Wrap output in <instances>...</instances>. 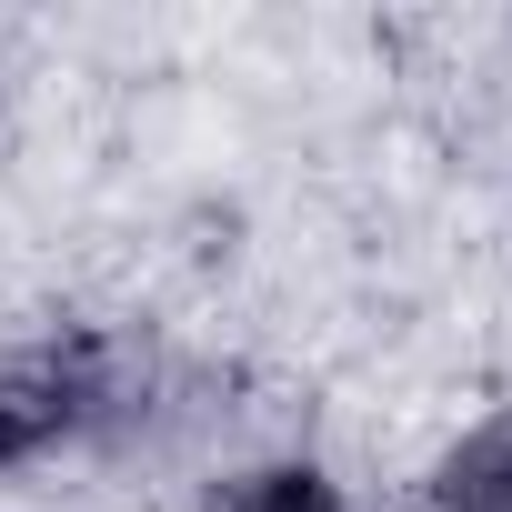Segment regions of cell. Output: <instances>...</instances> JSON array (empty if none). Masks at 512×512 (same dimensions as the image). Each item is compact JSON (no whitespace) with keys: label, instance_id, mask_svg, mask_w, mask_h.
Returning a JSON list of instances; mask_svg holds the SVG:
<instances>
[{"label":"cell","instance_id":"obj_1","mask_svg":"<svg viewBox=\"0 0 512 512\" xmlns=\"http://www.w3.org/2000/svg\"><path fill=\"white\" fill-rule=\"evenodd\" d=\"M121 422H131V362L101 332L0 342V482H21Z\"/></svg>","mask_w":512,"mask_h":512},{"label":"cell","instance_id":"obj_2","mask_svg":"<svg viewBox=\"0 0 512 512\" xmlns=\"http://www.w3.org/2000/svg\"><path fill=\"white\" fill-rule=\"evenodd\" d=\"M412 512H512V402L462 412V422L422 452Z\"/></svg>","mask_w":512,"mask_h":512},{"label":"cell","instance_id":"obj_3","mask_svg":"<svg viewBox=\"0 0 512 512\" xmlns=\"http://www.w3.org/2000/svg\"><path fill=\"white\" fill-rule=\"evenodd\" d=\"M201 512H362V492H352V472H342L332 452L282 442V452H241V462L201 492Z\"/></svg>","mask_w":512,"mask_h":512}]
</instances>
